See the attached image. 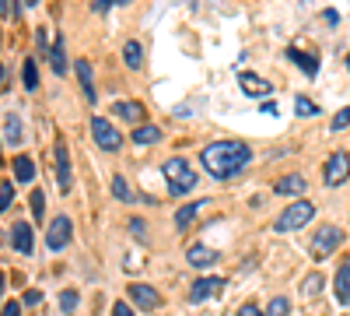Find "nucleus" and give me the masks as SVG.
<instances>
[{
    "mask_svg": "<svg viewBox=\"0 0 350 316\" xmlns=\"http://www.w3.org/2000/svg\"><path fill=\"white\" fill-rule=\"evenodd\" d=\"M203 169L211 172L214 180H231L252 162V148L245 141H214V145L203 148Z\"/></svg>",
    "mask_w": 350,
    "mask_h": 316,
    "instance_id": "nucleus-1",
    "label": "nucleus"
},
{
    "mask_svg": "<svg viewBox=\"0 0 350 316\" xmlns=\"http://www.w3.org/2000/svg\"><path fill=\"white\" fill-rule=\"evenodd\" d=\"M161 172H165L168 190H172L175 197L193 193V186H196V172H193V165H189L186 158H168V162L161 165Z\"/></svg>",
    "mask_w": 350,
    "mask_h": 316,
    "instance_id": "nucleus-2",
    "label": "nucleus"
},
{
    "mask_svg": "<svg viewBox=\"0 0 350 316\" xmlns=\"http://www.w3.org/2000/svg\"><path fill=\"white\" fill-rule=\"evenodd\" d=\"M312 215H315V208L308 204V200H298V204H291L287 211H280L273 228H277V232H298V228H305L312 221Z\"/></svg>",
    "mask_w": 350,
    "mask_h": 316,
    "instance_id": "nucleus-3",
    "label": "nucleus"
},
{
    "mask_svg": "<svg viewBox=\"0 0 350 316\" xmlns=\"http://www.w3.org/2000/svg\"><path fill=\"white\" fill-rule=\"evenodd\" d=\"M92 137H95V145L102 151H120V145H123V134L116 130L109 120H102V117L92 120Z\"/></svg>",
    "mask_w": 350,
    "mask_h": 316,
    "instance_id": "nucleus-4",
    "label": "nucleus"
},
{
    "mask_svg": "<svg viewBox=\"0 0 350 316\" xmlns=\"http://www.w3.org/2000/svg\"><path fill=\"white\" fill-rule=\"evenodd\" d=\"M323 180H326V186H343V183L350 180V155H347V151H336V155L326 158Z\"/></svg>",
    "mask_w": 350,
    "mask_h": 316,
    "instance_id": "nucleus-5",
    "label": "nucleus"
},
{
    "mask_svg": "<svg viewBox=\"0 0 350 316\" xmlns=\"http://www.w3.org/2000/svg\"><path fill=\"white\" fill-rule=\"evenodd\" d=\"M340 243H343L340 228H336V225H323V228L312 236V256H319V260H323V256H329Z\"/></svg>",
    "mask_w": 350,
    "mask_h": 316,
    "instance_id": "nucleus-6",
    "label": "nucleus"
},
{
    "mask_svg": "<svg viewBox=\"0 0 350 316\" xmlns=\"http://www.w3.org/2000/svg\"><path fill=\"white\" fill-rule=\"evenodd\" d=\"M70 232H74L70 218H67V215H56V218L49 221V228H46V246H49L53 253H60V250L70 243Z\"/></svg>",
    "mask_w": 350,
    "mask_h": 316,
    "instance_id": "nucleus-7",
    "label": "nucleus"
},
{
    "mask_svg": "<svg viewBox=\"0 0 350 316\" xmlns=\"http://www.w3.org/2000/svg\"><path fill=\"white\" fill-rule=\"evenodd\" d=\"M239 88H242L245 95H262V99H267V95L273 92V84H270L267 77L252 74V71H239Z\"/></svg>",
    "mask_w": 350,
    "mask_h": 316,
    "instance_id": "nucleus-8",
    "label": "nucleus"
},
{
    "mask_svg": "<svg viewBox=\"0 0 350 316\" xmlns=\"http://www.w3.org/2000/svg\"><path fill=\"white\" fill-rule=\"evenodd\" d=\"M221 289H224L221 278H200V281H193V289H189V302H207V299H214Z\"/></svg>",
    "mask_w": 350,
    "mask_h": 316,
    "instance_id": "nucleus-9",
    "label": "nucleus"
},
{
    "mask_svg": "<svg viewBox=\"0 0 350 316\" xmlns=\"http://www.w3.org/2000/svg\"><path fill=\"white\" fill-rule=\"evenodd\" d=\"M56 180H60L64 193H70V155H67L64 141H56Z\"/></svg>",
    "mask_w": 350,
    "mask_h": 316,
    "instance_id": "nucleus-10",
    "label": "nucleus"
},
{
    "mask_svg": "<svg viewBox=\"0 0 350 316\" xmlns=\"http://www.w3.org/2000/svg\"><path fill=\"white\" fill-rule=\"evenodd\" d=\"M130 299H133V306H140V309H154V306L161 302V295L151 289V284H130Z\"/></svg>",
    "mask_w": 350,
    "mask_h": 316,
    "instance_id": "nucleus-11",
    "label": "nucleus"
},
{
    "mask_svg": "<svg viewBox=\"0 0 350 316\" xmlns=\"http://www.w3.org/2000/svg\"><path fill=\"white\" fill-rule=\"evenodd\" d=\"M74 71H77V81H81L84 99H88V102H98V95H95V77H92V64H88V60H77Z\"/></svg>",
    "mask_w": 350,
    "mask_h": 316,
    "instance_id": "nucleus-12",
    "label": "nucleus"
},
{
    "mask_svg": "<svg viewBox=\"0 0 350 316\" xmlns=\"http://www.w3.org/2000/svg\"><path fill=\"white\" fill-rule=\"evenodd\" d=\"M8 239H11V246H14L18 253H32V228H28L25 221H14V228L8 232Z\"/></svg>",
    "mask_w": 350,
    "mask_h": 316,
    "instance_id": "nucleus-13",
    "label": "nucleus"
},
{
    "mask_svg": "<svg viewBox=\"0 0 350 316\" xmlns=\"http://www.w3.org/2000/svg\"><path fill=\"white\" fill-rule=\"evenodd\" d=\"M186 260L193 264V267H211V264H217V250H211V246H189L186 250Z\"/></svg>",
    "mask_w": 350,
    "mask_h": 316,
    "instance_id": "nucleus-14",
    "label": "nucleus"
},
{
    "mask_svg": "<svg viewBox=\"0 0 350 316\" xmlns=\"http://www.w3.org/2000/svg\"><path fill=\"white\" fill-rule=\"evenodd\" d=\"M203 208H211V200H193V204L179 208V211H175V228H189V225L196 221V215H200Z\"/></svg>",
    "mask_w": 350,
    "mask_h": 316,
    "instance_id": "nucleus-15",
    "label": "nucleus"
},
{
    "mask_svg": "<svg viewBox=\"0 0 350 316\" xmlns=\"http://www.w3.org/2000/svg\"><path fill=\"white\" fill-rule=\"evenodd\" d=\"M49 67H53V74H56V77H64V74H67V53H64V39H56V42L49 46Z\"/></svg>",
    "mask_w": 350,
    "mask_h": 316,
    "instance_id": "nucleus-16",
    "label": "nucleus"
},
{
    "mask_svg": "<svg viewBox=\"0 0 350 316\" xmlns=\"http://www.w3.org/2000/svg\"><path fill=\"white\" fill-rule=\"evenodd\" d=\"M336 299L343 306H350V260H343L336 271Z\"/></svg>",
    "mask_w": 350,
    "mask_h": 316,
    "instance_id": "nucleus-17",
    "label": "nucleus"
},
{
    "mask_svg": "<svg viewBox=\"0 0 350 316\" xmlns=\"http://www.w3.org/2000/svg\"><path fill=\"white\" fill-rule=\"evenodd\" d=\"M287 60H295V64H298V67H301L308 77H315V74H319V60H315L312 53H301V49H287Z\"/></svg>",
    "mask_w": 350,
    "mask_h": 316,
    "instance_id": "nucleus-18",
    "label": "nucleus"
},
{
    "mask_svg": "<svg viewBox=\"0 0 350 316\" xmlns=\"http://www.w3.org/2000/svg\"><path fill=\"white\" fill-rule=\"evenodd\" d=\"M123 64H126L130 71H140V67H144V46H140V42L130 39V42L123 46Z\"/></svg>",
    "mask_w": 350,
    "mask_h": 316,
    "instance_id": "nucleus-19",
    "label": "nucleus"
},
{
    "mask_svg": "<svg viewBox=\"0 0 350 316\" xmlns=\"http://www.w3.org/2000/svg\"><path fill=\"white\" fill-rule=\"evenodd\" d=\"M4 145L8 148H14V145H21V120L18 117H4Z\"/></svg>",
    "mask_w": 350,
    "mask_h": 316,
    "instance_id": "nucleus-20",
    "label": "nucleus"
},
{
    "mask_svg": "<svg viewBox=\"0 0 350 316\" xmlns=\"http://www.w3.org/2000/svg\"><path fill=\"white\" fill-rule=\"evenodd\" d=\"M14 180L18 183H32L36 180V165H32V158H14Z\"/></svg>",
    "mask_w": 350,
    "mask_h": 316,
    "instance_id": "nucleus-21",
    "label": "nucleus"
},
{
    "mask_svg": "<svg viewBox=\"0 0 350 316\" xmlns=\"http://www.w3.org/2000/svg\"><path fill=\"white\" fill-rule=\"evenodd\" d=\"M133 141H137V145H154V141H161V130L151 127V123H140L133 130Z\"/></svg>",
    "mask_w": 350,
    "mask_h": 316,
    "instance_id": "nucleus-22",
    "label": "nucleus"
},
{
    "mask_svg": "<svg viewBox=\"0 0 350 316\" xmlns=\"http://www.w3.org/2000/svg\"><path fill=\"white\" fill-rule=\"evenodd\" d=\"M273 190H277L280 197H291V193H301V190H305V180H301V176H284V180H280V183H277Z\"/></svg>",
    "mask_w": 350,
    "mask_h": 316,
    "instance_id": "nucleus-23",
    "label": "nucleus"
},
{
    "mask_svg": "<svg viewBox=\"0 0 350 316\" xmlns=\"http://www.w3.org/2000/svg\"><path fill=\"white\" fill-rule=\"evenodd\" d=\"M112 197L116 200H126V204H130V200H137V193L130 190V183L123 176H112Z\"/></svg>",
    "mask_w": 350,
    "mask_h": 316,
    "instance_id": "nucleus-24",
    "label": "nucleus"
},
{
    "mask_svg": "<svg viewBox=\"0 0 350 316\" xmlns=\"http://www.w3.org/2000/svg\"><path fill=\"white\" fill-rule=\"evenodd\" d=\"M116 117H123V120L137 123V120L144 117V109H140L137 102H116Z\"/></svg>",
    "mask_w": 350,
    "mask_h": 316,
    "instance_id": "nucleus-25",
    "label": "nucleus"
},
{
    "mask_svg": "<svg viewBox=\"0 0 350 316\" xmlns=\"http://www.w3.org/2000/svg\"><path fill=\"white\" fill-rule=\"evenodd\" d=\"M347 127H350V106H343V109L336 112L333 123H329V130H333V134H340V130H347Z\"/></svg>",
    "mask_w": 350,
    "mask_h": 316,
    "instance_id": "nucleus-26",
    "label": "nucleus"
},
{
    "mask_svg": "<svg viewBox=\"0 0 350 316\" xmlns=\"http://www.w3.org/2000/svg\"><path fill=\"white\" fill-rule=\"evenodd\" d=\"M39 84V67L36 60H25V88H36Z\"/></svg>",
    "mask_w": 350,
    "mask_h": 316,
    "instance_id": "nucleus-27",
    "label": "nucleus"
},
{
    "mask_svg": "<svg viewBox=\"0 0 350 316\" xmlns=\"http://www.w3.org/2000/svg\"><path fill=\"white\" fill-rule=\"evenodd\" d=\"M11 200H14V183H0V208H4V211H11Z\"/></svg>",
    "mask_w": 350,
    "mask_h": 316,
    "instance_id": "nucleus-28",
    "label": "nucleus"
},
{
    "mask_svg": "<svg viewBox=\"0 0 350 316\" xmlns=\"http://www.w3.org/2000/svg\"><path fill=\"white\" fill-rule=\"evenodd\" d=\"M287 313H291V302H287V299H270L267 316H287Z\"/></svg>",
    "mask_w": 350,
    "mask_h": 316,
    "instance_id": "nucleus-29",
    "label": "nucleus"
},
{
    "mask_svg": "<svg viewBox=\"0 0 350 316\" xmlns=\"http://www.w3.org/2000/svg\"><path fill=\"white\" fill-rule=\"evenodd\" d=\"M295 109L301 112V117H315V112H319V106H315L312 99H305V95H301V99H295Z\"/></svg>",
    "mask_w": 350,
    "mask_h": 316,
    "instance_id": "nucleus-30",
    "label": "nucleus"
},
{
    "mask_svg": "<svg viewBox=\"0 0 350 316\" xmlns=\"http://www.w3.org/2000/svg\"><path fill=\"white\" fill-rule=\"evenodd\" d=\"M77 299H81L77 292H64V295H60V309H64V313H74V309H77Z\"/></svg>",
    "mask_w": 350,
    "mask_h": 316,
    "instance_id": "nucleus-31",
    "label": "nucleus"
},
{
    "mask_svg": "<svg viewBox=\"0 0 350 316\" xmlns=\"http://www.w3.org/2000/svg\"><path fill=\"white\" fill-rule=\"evenodd\" d=\"M32 211H36V218L42 221V211H46V197H42V190L32 193Z\"/></svg>",
    "mask_w": 350,
    "mask_h": 316,
    "instance_id": "nucleus-32",
    "label": "nucleus"
},
{
    "mask_svg": "<svg viewBox=\"0 0 350 316\" xmlns=\"http://www.w3.org/2000/svg\"><path fill=\"white\" fill-rule=\"evenodd\" d=\"M319 289H323V278H319V274H312V278L305 281V295H315Z\"/></svg>",
    "mask_w": 350,
    "mask_h": 316,
    "instance_id": "nucleus-33",
    "label": "nucleus"
},
{
    "mask_svg": "<svg viewBox=\"0 0 350 316\" xmlns=\"http://www.w3.org/2000/svg\"><path fill=\"white\" fill-rule=\"evenodd\" d=\"M235 316H262V309H259L256 302H245V306H242V309H239Z\"/></svg>",
    "mask_w": 350,
    "mask_h": 316,
    "instance_id": "nucleus-34",
    "label": "nucleus"
},
{
    "mask_svg": "<svg viewBox=\"0 0 350 316\" xmlns=\"http://www.w3.org/2000/svg\"><path fill=\"white\" fill-rule=\"evenodd\" d=\"M0 316H21V306H18L14 299H8V302H4V313H0Z\"/></svg>",
    "mask_w": 350,
    "mask_h": 316,
    "instance_id": "nucleus-35",
    "label": "nucleus"
},
{
    "mask_svg": "<svg viewBox=\"0 0 350 316\" xmlns=\"http://www.w3.org/2000/svg\"><path fill=\"white\" fill-rule=\"evenodd\" d=\"M112 316H137V313H133L126 302H116V306H112Z\"/></svg>",
    "mask_w": 350,
    "mask_h": 316,
    "instance_id": "nucleus-36",
    "label": "nucleus"
},
{
    "mask_svg": "<svg viewBox=\"0 0 350 316\" xmlns=\"http://www.w3.org/2000/svg\"><path fill=\"white\" fill-rule=\"evenodd\" d=\"M39 302H42L39 292H25V306H39Z\"/></svg>",
    "mask_w": 350,
    "mask_h": 316,
    "instance_id": "nucleus-37",
    "label": "nucleus"
},
{
    "mask_svg": "<svg viewBox=\"0 0 350 316\" xmlns=\"http://www.w3.org/2000/svg\"><path fill=\"white\" fill-rule=\"evenodd\" d=\"M0 14H4V18H11V0H0Z\"/></svg>",
    "mask_w": 350,
    "mask_h": 316,
    "instance_id": "nucleus-38",
    "label": "nucleus"
},
{
    "mask_svg": "<svg viewBox=\"0 0 350 316\" xmlns=\"http://www.w3.org/2000/svg\"><path fill=\"white\" fill-rule=\"evenodd\" d=\"M21 4H25V8H36V4H39V0H21Z\"/></svg>",
    "mask_w": 350,
    "mask_h": 316,
    "instance_id": "nucleus-39",
    "label": "nucleus"
},
{
    "mask_svg": "<svg viewBox=\"0 0 350 316\" xmlns=\"http://www.w3.org/2000/svg\"><path fill=\"white\" fill-rule=\"evenodd\" d=\"M347 67H350V60H347Z\"/></svg>",
    "mask_w": 350,
    "mask_h": 316,
    "instance_id": "nucleus-40",
    "label": "nucleus"
}]
</instances>
